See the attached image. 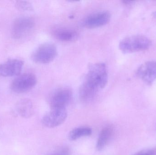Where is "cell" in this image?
Instances as JSON below:
<instances>
[{
  "label": "cell",
  "instance_id": "6da1fadb",
  "mask_svg": "<svg viewBox=\"0 0 156 155\" xmlns=\"http://www.w3.org/2000/svg\"><path fill=\"white\" fill-rule=\"evenodd\" d=\"M107 81L108 72L106 65L102 62L92 65L80 87V99L83 102L92 100L98 92L105 87Z\"/></svg>",
  "mask_w": 156,
  "mask_h": 155
},
{
  "label": "cell",
  "instance_id": "7a4b0ae2",
  "mask_svg": "<svg viewBox=\"0 0 156 155\" xmlns=\"http://www.w3.org/2000/svg\"><path fill=\"white\" fill-rule=\"evenodd\" d=\"M151 40L144 35H136L124 38L119 43L120 50L124 53L144 51L151 46Z\"/></svg>",
  "mask_w": 156,
  "mask_h": 155
},
{
  "label": "cell",
  "instance_id": "3957f363",
  "mask_svg": "<svg viewBox=\"0 0 156 155\" xmlns=\"http://www.w3.org/2000/svg\"><path fill=\"white\" fill-rule=\"evenodd\" d=\"M57 48L52 43H45L39 45L32 54L31 58L35 62L47 64L52 62L57 55Z\"/></svg>",
  "mask_w": 156,
  "mask_h": 155
},
{
  "label": "cell",
  "instance_id": "277c9868",
  "mask_svg": "<svg viewBox=\"0 0 156 155\" xmlns=\"http://www.w3.org/2000/svg\"><path fill=\"white\" fill-rule=\"evenodd\" d=\"M37 83L36 76L33 74L27 73L19 75L11 83V90L16 93H26L33 89Z\"/></svg>",
  "mask_w": 156,
  "mask_h": 155
},
{
  "label": "cell",
  "instance_id": "5b68a950",
  "mask_svg": "<svg viewBox=\"0 0 156 155\" xmlns=\"http://www.w3.org/2000/svg\"><path fill=\"white\" fill-rule=\"evenodd\" d=\"M72 97V92L69 88L62 87L53 92L49 98L51 109H66Z\"/></svg>",
  "mask_w": 156,
  "mask_h": 155
},
{
  "label": "cell",
  "instance_id": "8992f818",
  "mask_svg": "<svg viewBox=\"0 0 156 155\" xmlns=\"http://www.w3.org/2000/svg\"><path fill=\"white\" fill-rule=\"evenodd\" d=\"M67 117L66 109H51L42 119L43 124L48 128H55L65 122Z\"/></svg>",
  "mask_w": 156,
  "mask_h": 155
},
{
  "label": "cell",
  "instance_id": "52a82bcc",
  "mask_svg": "<svg viewBox=\"0 0 156 155\" xmlns=\"http://www.w3.org/2000/svg\"><path fill=\"white\" fill-rule=\"evenodd\" d=\"M111 15L107 11H101L94 13L83 20V25L87 28H95L108 24L111 20Z\"/></svg>",
  "mask_w": 156,
  "mask_h": 155
},
{
  "label": "cell",
  "instance_id": "ba28073f",
  "mask_svg": "<svg viewBox=\"0 0 156 155\" xmlns=\"http://www.w3.org/2000/svg\"><path fill=\"white\" fill-rule=\"evenodd\" d=\"M137 76L147 84L156 80V61H148L140 66L136 72Z\"/></svg>",
  "mask_w": 156,
  "mask_h": 155
},
{
  "label": "cell",
  "instance_id": "9c48e42d",
  "mask_svg": "<svg viewBox=\"0 0 156 155\" xmlns=\"http://www.w3.org/2000/svg\"><path fill=\"white\" fill-rule=\"evenodd\" d=\"M24 62L16 59H9L0 64V76L4 77L18 76L23 66Z\"/></svg>",
  "mask_w": 156,
  "mask_h": 155
},
{
  "label": "cell",
  "instance_id": "30bf717a",
  "mask_svg": "<svg viewBox=\"0 0 156 155\" xmlns=\"http://www.w3.org/2000/svg\"><path fill=\"white\" fill-rule=\"evenodd\" d=\"M34 22L28 17H22L17 19L14 24L12 29L13 36L16 38L24 36L33 28Z\"/></svg>",
  "mask_w": 156,
  "mask_h": 155
},
{
  "label": "cell",
  "instance_id": "8fae6325",
  "mask_svg": "<svg viewBox=\"0 0 156 155\" xmlns=\"http://www.w3.org/2000/svg\"><path fill=\"white\" fill-rule=\"evenodd\" d=\"M16 108L18 114L23 118H30L34 114L33 103L28 99H22L18 101Z\"/></svg>",
  "mask_w": 156,
  "mask_h": 155
},
{
  "label": "cell",
  "instance_id": "7c38bea8",
  "mask_svg": "<svg viewBox=\"0 0 156 155\" xmlns=\"http://www.w3.org/2000/svg\"><path fill=\"white\" fill-rule=\"evenodd\" d=\"M114 133V128L112 126L105 127L100 133L96 144V148L100 151L104 149L110 142Z\"/></svg>",
  "mask_w": 156,
  "mask_h": 155
},
{
  "label": "cell",
  "instance_id": "4fadbf2b",
  "mask_svg": "<svg viewBox=\"0 0 156 155\" xmlns=\"http://www.w3.org/2000/svg\"><path fill=\"white\" fill-rule=\"evenodd\" d=\"M54 36L59 41L70 42L77 38V32L74 29L67 28H58L53 32Z\"/></svg>",
  "mask_w": 156,
  "mask_h": 155
},
{
  "label": "cell",
  "instance_id": "5bb4252c",
  "mask_svg": "<svg viewBox=\"0 0 156 155\" xmlns=\"http://www.w3.org/2000/svg\"><path fill=\"white\" fill-rule=\"evenodd\" d=\"M92 133L91 129L89 127H80L70 131L69 138L70 141H75L81 137L90 136Z\"/></svg>",
  "mask_w": 156,
  "mask_h": 155
},
{
  "label": "cell",
  "instance_id": "9a60e30c",
  "mask_svg": "<svg viewBox=\"0 0 156 155\" xmlns=\"http://www.w3.org/2000/svg\"><path fill=\"white\" fill-rule=\"evenodd\" d=\"M16 6L18 9L27 11L32 9V6L29 3L25 1H17L16 2Z\"/></svg>",
  "mask_w": 156,
  "mask_h": 155
},
{
  "label": "cell",
  "instance_id": "2e32d148",
  "mask_svg": "<svg viewBox=\"0 0 156 155\" xmlns=\"http://www.w3.org/2000/svg\"><path fill=\"white\" fill-rule=\"evenodd\" d=\"M70 152L67 147H63L57 149L56 151L50 153L48 155H70Z\"/></svg>",
  "mask_w": 156,
  "mask_h": 155
},
{
  "label": "cell",
  "instance_id": "e0dca14e",
  "mask_svg": "<svg viewBox=\"0 0 156 155\" xmlns=\"http://www.w3.org/2000/svg\"><path fill=\"white\" fill-rule=\"evenodd\" d=\"M156 154V149H152L148 151L139 152L133 155H155Z\"/></svg>",
  "mask_w": 156,
  "mask_h": 155
},
{
  "label": "cell",
  "instance_id": "ac0fdd59",
  "mask_svg": "<svg viewBox=\"0 0 156 155\" xmlns=\"http://www.w3.org/2000/svg\"><path fill=\"white\" fill-rule=\"evenodd\" d=\"M152 16L154 18H156V12H154L152 14Z\"/></svg>",
  "mask_w": 156,
  "mask_h": 155
}]
</instances>
